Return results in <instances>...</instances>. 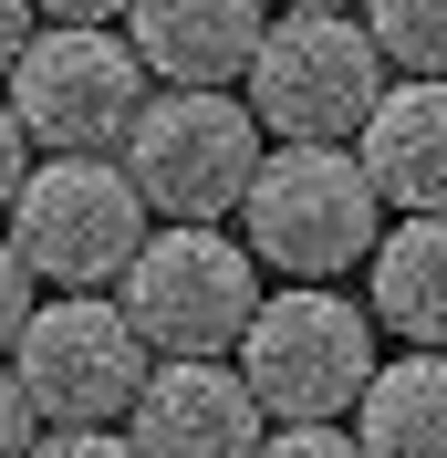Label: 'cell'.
Returning <instances> with one entry per match:
<instances>
[{"instance_id":"obj_12","label":"cell","mask_w":447,"mask_h":458,"mask_svg":"<svg viewBox=\"0 0 447 458\" xmlns=\"http://www.w3.org/2000/svg\"><path fill=\"white\" fill-rule=\"evenodd\" d=\"M354 448L364 458H447V354L437 344H406L395 365L364 375Z\"/></svg>"},{"instance_id":"obj_20","label":"cell","mask_w":447,"mask_h":458,"mask_svg":"<svg viewBox=\"0 0 447 458\" xmlns=\"http://www.w3.org/2000/svg\"><path fill=\"white\" fill-rule=\"evenodd\" d=\"M31 31H42V11H31V0H0V73L21 63V42H31Z\"/></svg>"},{"instance_id":"obj_15","label":"cell","mask_w":447,"mask_h":458,"mask_svg":"<svg viewBox=\"0 0 447 458\" xmlns=\"http://www.w3.org/2000/svg\"><path fill=\"white\" fill-rule=\"evenodd\" d=\"M260 458H364V448H354L343 417H281V428L260 437Z\"/></svg>"},{"instance_id":"obj_5","label":"cell","mask_w":447,"mask_h":458,"mask_svg":"<svg viewBox=\"0 0 447 458\" xmlns=\"http://www.w3.org/2000/svg\"><path fill=\"white\" fill-rule=\"evenodd\" d=\"M11 250L31 260L42 292H105L146 250V199L125 157H31L11 199Z\"/></svg>"},{"instance_id":"obj_1","label":"cell","mask_w":447,"mask_h":458,"mask_svg":"<svg viewBox=\"0 0 447 458\" xmlns=\"http://www.w3.org/2000/svg\"><path fill=\"white\" fill-rule=\"evenodd\" d=\"M240 105L260 114V136L281 146H354L375 94H385V53L354 11H271L250 73H240Z\"/></svg>"},{"instance_id":"obj_3","label":"cell","mask_w":447,"mask_h":458,"mask_svg":"<svg viewBox=\"0 0 447 458\" xmlns=\"http://www.w3.org/2000/svg\"><path fill=\"white\" fill-rule=\"evenodd\" d=\"M0 84L42 157H125L146 114V63L114 21H42Z\"/></svg>"},{"instance_id":"obj_4","label":"cell","mask_w":447,"mask_h":458,"mask_svg":"<svg viewBox=\"0 0 447 458\" xmlns=\"http://www.w3.org/2000/svg\"><path fill=\"white\" fill-rule=\"evenodd\" d=\"M260 114L219 84H167L146 94L136 136H125V177H136L146 219H229L260 177Z\"/></svg>"},{"instance_id":"obj_13","label":"cell","mask_w":447,"mask_h":458,"mask_svg":"<svg viewBox=\"0 0 447 458\" xmlns=\"http://www.w3.org/2000/svg\"><path fill=\"white\" fill-rule=\"evenodd\" d=\"M375 323H395L406 344H437L447 354V208L395 219L375 240Z\"/></svg>"},{"instance_id":"obj_9","label":"cell","mask_w":447,"mask_h":458,"mask_svg":"<svg viewBox=\"0 0 447 458\" xmlns=\"http://www.w3.org/2000/svg\"><path fill=\"white\" fill-rule=\"evenodd\" d=\"M271 406L250 396V375L229 354H167L146 375V396L125 406V448L136 458H260Z\"/></svg>"},{"instance_id":"obj_22","label":"cell","mask_w":447,"mask_h":458,"mask_svg":"<svg viewBox=\"0 0 447 458\" xmlns=\"http://www.w3.org/2000/svg\"><path fill=\"white\" fill-rule=\"evenodd\" d=\"M281 11H343V0H281Z\"/></svg>"},{"instance_id":"obj_18","label":"cell","mask_w":447,"mask_h":458,"mask_svg":"<svg viewBox=\"0 0 447 458\" xmlns=\"http://www.w3.org/2000/svg\"><path fill=\"white\" fill-rule=\"evenodd\" d=\"M31 458H136V448H125V428H42Z\"/></svg>"},{"instance_id":"obj_21","label":"cell","mask_w":447,"mask_h":458,"mask_svg":"<svg viewBox=\"0 0 447 458\" xmlns=\"http://www.w3.org/2000/svg\"><path fill=\"white\" fill-rule=\"evenodd\" d=\"M31 11H42V21H125L136 0H31Z\"/></svg>"},{"instance_id":"obj_11","label":"cell","mask_w":447,"mask_h":458,"mask_svg":"<svg viewBox=\"0 0 447 458\" xmlns=\"http://www.w3.org/2000/svg\"><path fill=\"white\" fill-rule=\"evenodd\" d=\"M354 157H364V177H375V199L395 219L447 208V73L385 84L375 114H364V136H354Z\"/></svg>"},{"instance_id":"obj_16","label":"cell","mask_w":447,"mask_h":458,"mask_svg":"<svg viewBox=\"0 0 447 458\" xmlns=\"http://www.w3.org/2000/svg\"><path fill=\"white\" fill-rule=\"evenodd\" d=\"M31 302H42V282H31V260L11 250V229H0V354L21 344V323H31Z\"/></svg>"},{"instance_id":"obj_8","label":"cell","mask_w":447,"mask_h":458,"mask_svg":"<svg viewBox=\"0 0 447 458\" xmlns=\"http://www.w3.org/2000/svg\"><path fill=\"white\" fill-rule=\"evenodd\" d=\"M11 375L42 406V428H105V417H125L146 396L156 365H146V334L114 292H53V302H31L21 344H11Z\"/></svg>"},{"instance_id":"obj_10","label":"cell","mask_w":447,"mask_h":458,"mask_svg":"<svg viewBox=\"0 0 447 458\" xmlns=\"http://www.w3.org/2000/svg\"><path fill=\"white\" fill-rule=\"evenodd\" d=\"M271 31V0H136L125 11V42L156 84H240Z\"/></svg>"},{"instance_id":"obj_7","label":"cell","mask_w":447,"mask_h":458,"mask_svg":"<svg viewBox=\"0 0 447 458\" xmlns=\"http://www.w3.org/2000/svg\"><path fill=\"white\" fill-rule=\"evenodd\" d=\"M240 375H250V396L281 417H354L364 375H375V313L343 302L333 282H291L271 292L240 334Z\"/></svg>"},{"instance_id":"obj_17","label":"cell","mask_w":447,"mask_h":458,"mask_svg":"<svg viewBox=\"0 0 447 458\" xmlns=\"http://www.w3.org/2000/svg\"><path fill=\"white\" fill-rule=\"evenodd\" d=\"M31 437H42V406L21 396V375H11V354H0V458H31Z\"/></svg>"},{"instance_id":"obj_2","label":"cell","mask_w":447,"mask_h":458,"mask_svg":"<svg viewBox=\"0 0 447 458\" xmlns=\"http://www.w3.org/2000/svg\"><path fill=\"white\" fill-rule=\"evenodd\" d=\"M240 229H250V260H271L291 282H333V271L375 260L385 199H375L354 146H271L250 199H240Z\"/></svg>"},{"instance_id":"obj_14","label":"cell","mask_w":447,"mask_h":458,"mask_svg":"<svg viewBox=\"0 0 447 458\" xmlns=\"http://www.w3.org/2000/svg\"><path fill=\"white\" fill-rule=\"evenodd\" d=\"M364 31L395 73H447V0H364Z\"/></svg>"},{"instance_id":"obj_19","label":"cell","mask_w":447,"mask_h":458,"mask_svg":"<svg viewBox=\"0 0 447 458\" xmlns=\"http://www.w3.org/2000/svg\"><path fill=\"white\" fill-rule=\"evenodd\" d=\"M21 177H31V136H21V114H11V94H0V219L21 199Z\"/></svg>"},{"instance_id":"obj_6","label":"cell","mask_w":447,"mask_h":458,"mask_svg":"<svg viewBox=\"0 0 447 458\" xmlns=\"http://www.w3.org/2000/svg\"><path fill=\"white\" fill-rule=\"evenodd\" d=\"M125 313H136L146 354H240V334L260 313L250 240H229L219 219L146 229V250L125 260Z\"/></svg>"}]
</instances>
